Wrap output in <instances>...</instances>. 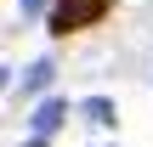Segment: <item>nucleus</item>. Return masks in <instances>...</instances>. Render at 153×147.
<instances>
[{"instance_id":"3","label":"nucleus","mask_w":153,"mask_h":147,"mask_svg":"<svg viewBox=\"0 0 153 147\" xmlns=\"http://www.w3.org/2000/svg\"><path fill=\"white\" fill-rule=\"evenodd\" d=\"M85 119H91V125H102V130H114V125H119V119H114V102H108V96H91V102H85Z\"/></svg>"},{"instance_id":"2","label":"nucleus","mask_w":153,"mask_h":147,"mask_svg":"<svg viewBox=\"0 0 153 147\" xmlns=\"http://www.w3.org/2000/svg\"><path fill=\"white\" fill-rule=\"evenodd\" d=\"M62 119H68V102H57V96H45L40 108H34V147L51 142L57 130H62Z\"/></svg>"},{"instance_id":"5","label":"nucleus","mask_w":153,"mask_h":147,"mask_svg":"<svg viewBox=\"0 0 153 147\" xmlns=\"http://www.w3.org/2000/svg\"><path fill=\"white\" fill-rule=\"evenodd\" d=\"M23 11H28V17H34V11H45V0H23Z\"/></svg>"},{"instance_id":"1","label":"nucleus","mask_w":153,"mask_h":147,"mask_svg":"<svg viewBox=\"0 0 153 147\" xmlns=\"http://www.w3.org/2000/svg\"><path fill=\"white\" fill-rule=\"evenodd\" d=\"M108 17V0H57L51 6V34H79Z\"/></svg>"},{"instance_id":"4","label":"nucleus","mask_w":153,"mask_h":147,"mask_svg":"<svg viewBox=\"0 0 153 147\" xmlns=\"http://www.w3.org/2000/svg\"><path fill=\"white\" fill-rule=\"evenodd\" d=\"M51 74H57L51 62H34V68L23 74V91H45V85H51Z\"/></svg>"}]
</instances>
